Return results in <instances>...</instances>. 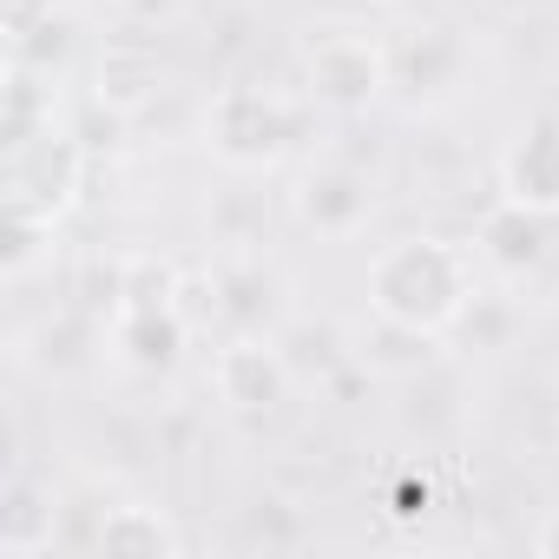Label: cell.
Masks as SVG:
<instances>
[{"mask_svg":"<svg viewBox=\"0 0 559 559\" xmlns=\"http://www.w3.org/2000/svg\"><path fill=\"white\" fill-rule=\"evenodd\" d=\"M474 304H480V257L441 230L395 237L369 257V310L382 323H408V330L441 336Z\"/></svg>","mask_w":559,"mask_h":559,"instance_id":"obj_1","label":"cell"},{"mask_svg":"<svg viewBox=\"0 0 559 559\" xmlns=\"http://www.w3.org/2000/svg\"><path fill=\"white\" fill-rule=\"evenodd\" d=\"M297 139H304V106L276 86L230 80L204 106V145L224 171H270L276 158H290Z\"/></svg>","mask_w":559,"mask_h":559,"instance_id":"obj_2","label":"cell"},{"mask_svg":"<svg viewBox=\"0 0 559 559\" xmlns=\"http://www.w3.org/2000/svg\"><path fill=\"white\" fill-rule=\"evenodd\" d=\"M395 86V53L382 34L362 27H317L304 40V93L323 112H369Z\"/></svg>","mask_w":559,"mask_h":559,"instance_id":"obj_3","label":"cell"},{"mask_svg":"<svg viewBox=\"0 0 559 559\" xmlns=\"http://www.w3.org/2000/svg\"><path fill=\"white\" fill-rule=\"evenodd\" d=\"M211 389H217V402H224L230 415L257 421V415H276V408L290 402L297 369H290L284 343H276L270 330H263V336L243 330V336H230V343L211 356Z\"/></svg>","mask_w":559,"mask_h":559,"instance_id":"obj_4","label":"cell"},{"mask_svg":"<svg viewBox=\"0 0 559 559\" xmlns=\"http://www.w3.org/2000/svg\"><path fill=\"white\" fill-rule=\"evenodd\" d=\"M290 211H297L304 230L343 243V237L369 230V217H376V185H369L356 165L323 158V165H304V171H297V185H290Z\"/></svg>","mask_w":559,"mask_h":559,"instance_id":"obj_5","label":"cell"},{"mask_svg":"<svg viewBox=\"0 0 559 559\" xmlns=\"http://www.w3.org/2000/svg\"><path fill=\"white\" fill-rule=\"evenodd\" d=\"M80 171H86L80 139H67V132H40L34 145L8 152V204L60 217V211L73 204V191H80Z\"/></svg>","mask_w":559,"mask_h":559,"instance_id":"obj_6","label":"cell"},{"mask_svg":"<svg viewBox=\"0 0 559 559\" xmlns=\"http://www.w3.org/2000/svg\"><path fill=\"white\" fill-rule=\"evenodd\" d=\"M500 198L539 217H559V119L552 112H533L500 145Z\"/></svg>","mask_w":559,"mask_h":559,"instance_id":"obj_7","label":"cell"},{"mask_svg":"<svg viewBox=\"0 0 559 559\" xmlns=\"http://www.w3.org/2000/svg\"><path fill=\"white\" fill-rule=\"evenodd\" d=\"M93 552H119V559H178L185 552V533L171 526L165 507L152 500H112L99 507V526H93Z\"/></svg>","mask_w":559,"mask_h":559,"instance_id":"obj_8","label":"cell"},{"mask_svg":"<svg viewBox=\"0 0 559 559\" xmlns=\"http://www.w3.org/2000/svg\"><path fill=\"white\" fill-rule=\"evenodd\" d=\"M191 336L198 330L178 310H119L112 317V356L126 369H139V376H171Z\"/></svg>","mask_w":559,"mask_h":559,"instance_id":"obj_9","label":"cell"},{"mask_svg":"<svg viewBox=\"0 0 559 559\" xmlns=\"http://www.w3.org/2000/svg\"><path fill=\"white\" fill-rule=\"evenodd\" d=\"M546 224H552V217H539V211L500 198V204L480 217L474 257H480L487 270H500V276H526V270H539V257H546Z\"/></svg>","mask_w":559,"mask_h":559,"instance_id":"obj_10","label":"cell"},{"mask_svg":"<svg viewBox=\"0 0 559 559\" xmlns=\"http://www.w3.org/2000/svg\"><path fill=\"white\" fill-rule=\"evenodd\" d=\"M60 539V500H47L34 480H8L0 493V552L8 559H34V552H53Z\"/></svg>","mask_w":559,"mask_h":559,"instance_id":"obj_11","label":"cell"},{"mask_svg":"<svg viewBox=\"0 0 559 559\" xmlns=\"http://www.w3.org/2000/svg\"><path fill=\"white\" fill-rule=\"evenodd\" d=\"M53 73H34V67H14L8 60V119H0V132H8V152L34 145L40 132H53Z\"/></svg>","mask_w":559,"mask_h":559,"instance_id":"obj_12","label":"cell"},{"mask_svg":"<svg viewBox=\"0 0 559 559\" xmlns=\"http://www.w3.org/2000/svg\"><path fill=\"white\" fill-rule=\"evenodd\" d=\"M99 106L106 112H139L152 93H158V67L145 60V53H106L99 60Z\"/></svg>","mask_w":559,"mask_h":559,"instance_id":"obj_13","label":"cell"},{"mask_svg":"<svg viewBox=\"0 0 559 559\" xmlns=\"http://www.w3.org/2000/svg\"><path fill=\"white\" fill-rule=\"evenodd\" d=\"M185 270L165 257H126V284H119V310H178Z\"/></svg>","mask_w":559,"mask_h":559,"instance_id":"obj_14","label":"cell"},{"mask_svg":"<svg viewBox=\"0 0 559 559\" xmlns=\"http://www.w3.org/2000/svg\"><path fill=\"white\" fill-rule=\"evenodd\" d=\"M53 230H60V217H47V211H21V204H8V276L21 284V276L47 257V243H53Z\"/></svg>","mask_w":559,"mask_h":559,"instance_id":"obj_15","label":"cell"},{"mask_svg":"<svg viewBox=\"0 0 559 559\" xmlns=\"http://www.w3.org/2000/svg\"><path fill=\"white\" fill-rule=\"evenodd\" d=\"M435 507H441V493H435V480L421 467H395L389 474V487H382V520L389 526H421Z\"/></svg>","mask_w":559,"mask_h":559,"instance_id":"obj_16","label":"cell"},{"mask_svg":"<svg viewBox=\"0 0 559 559\" xmlns=\"http://www.w3.org/2000/svg\"><path fill=\"white\" fill-rule=\"evenodd\" d=\"M533 552H539V559H559V507L539 520V533H533Z\"/></svg>","mask_w":559,"mask_h":559,"instance_id":"obj_17","label":"cell"},{"mask_svg":"<svg viewBox=\"0 0 559 559\" xmlns=\"http://www.w3.org/2000/svg\"><path fill=\"white\" fill-rule=\"evenodd\" d=\"M382 8H402V0H382Z\"/></svg>","mask_w":559,"mask_h":559,"instance_id":"obj_18","label":"cell"}]
</instances>
